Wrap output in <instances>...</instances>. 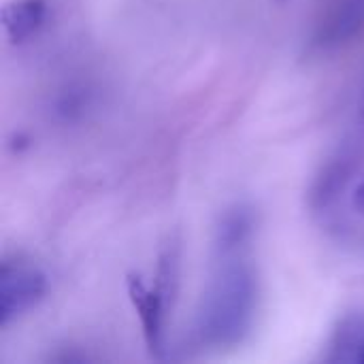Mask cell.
Instances as JSON below:
<instances>
[{
    "label": "cell",
    "instance_id": "9c48e42d",
    "mask_svg": "<svg viewBox=\"0 0 364 364\" xmlns=\"http://www.w3.org/2000/svg\"><path fill=\"white\" fill-rule=\"evenodd\" d=\"M179 271H181V247L175 239H171L158 258V271H156V282L154 288L166 303V307L173 311L175 299L179 292Z\"/></svg>",
    "mask_w": 364,
    "mask_h": 364
},
{
    "label": "cell",
    "instance_id": "6da1fadb",
    "mask_svg": "<svg viewBox=\"0 0 364 364\" xmlns=\"http://www.w3.org/2000/svg\"><path fill=\"white\" fill-rule=\"evenodd\" d=\"M260 299L254 267L243 258L218 260V273L203 296L196 316V339L200 346L226 350L243 343L250 335Z\"/></svg>",
    "mask_w": 364,
    "mask_h": 364
},
{
    "label": "cell",
    "instance_id": "8992f818",
    "mask_svg": "<svg viewBox=\"0 0 364 364\" xmlns=\"http://www.w3.org/2000/svg\"><path fill=\"white\" fill-rule=\"evenodd\" d=\"M258 218L252 205L237 203L230 209H226L213 232V252L218 260H230L241 258L245 247L252 243L256 235Z\"/></svg>",
    "mask_w": 364,
    "mask_h": 364
},
{
    "label": "cell",
    "instance_id": "ba28073f",
    "mask_svg": "<svg viewBox=\"0 0 364 364\" xmlns=\"http://www.w3.org/2000/svg\"><path fill=\"white\" fill-rule=\"evenodd\" d=\"M49 15L47 0H13L2 9L4 34L11 43L19 45L41 32Z\"/></svg>",
    "mask_w": 364,
    "mask_h": 364
},
{
    "label": "cell",
    "instance_id": "8fae6325",
    "mask_svg": "<svg viewBox=\"0 0 364 364\" xmlns=\"http://www.w3.org/2000/svg\"><path fill=\"white\" fill-rule=\"evenodd\" d=\"M352 205H354V209L364 215V177L363 181L356 186V190H354V194H352Z\"/></svg>",
    "mask_w": 364,
    "mask_h": 364
},
{
    "label": "cell",
    "instance_id": "30bf717a",
    "mask_svg": "<svg viewBox=\"0 0 364 364\" xmlns=\"http://www.w3.org/2000/svg\"><path fill=\"white\" fill-rule=\"evenodd\" d=\"M331 360L364 363V320H350L337 331Z\"/></svg>",
    "mask_w": 364,
    "mask_h": 364
},
{
    "label": "cell",
    "instance_id": "7a4b0ae2",
    "mask_svg": "<svg viewBox=\"0 0 364 364\" xmlns=\"http://www.w3.org/2000/svg\"><path fill=\"white\" fill-rule=\"evenodd\" d=\"M47 275L19 258H4L0 267V328L34 309L47 294Z\"/></svg>",
    "mask_w": 364,
    "mask_h": 364
},
{
    "label": "cell",
    "instance_id": "52a82bcc",
    "mask_svg": "<svg viewBox=\"0 0 364 364\" xmlns=\"http://www.w3.org/2000/svg\"><path fill=\"white\" fill-rule=\"evenodd\" d=\"M98 102V90L92 81L73 79L60 85L51 98V117L58 124H79L83 122Z\"/></svg>",
    "mask_w": 364,
    "mask_h": 364
},
{
    "label": "cell",
    "instance_id": "3957f363",
    "mask_svg": "<svg viewBox=\"0 0 364 364\" xmlns=\"http://www.w3.org/2000/svg\"><path fill=\"white\" fill-rule=\"evenodd\" d=\"M364 34V0H328L311 32V47L320 53L346 49Z\"/></svg>",
    "mask_w": 364,
    "mask_h": 364
},
{
    "label": "cell",
    "instance_id": "7c38bea8",
    "mask_svg": "<svg viewBox=\"0 0 364 364\" xmlns=\"http://www.w3.org/2000/svg\"><path fill=\"white\" fill-rule=\"evenodd\" d=\"M360 117L364 122V87H363V98H360Z\"/></svg>",
    "mask_w": 364,
    "mask_h": 364
},
{
    "label": "cell",
    "instance_id": "277c9868",
    "mask_svg": "<svg viewBox=\"0 0 364 364\" xmlns=\"http://www.w3.org/2000/svg\"><path fill=\"white\" fill-rule=\"evenodd\" d=\"M128 296L141 320L143 337L151 356H162L164 352V331L171 309L158 294L154 286H147L139 275H128Z\"/></svg>",
    "mask_w": 364,
    "mask_h": 364
},
{
    "label": "cell",
    "instance_id": "5b68a950",
    "mask_svg": "<svg viewBox=\"0 0 364 364\" xmlns=\"http://www.w3.org/2000/svg\"><path fill=\"white\" fill-rule=\"evenodd\" d=\"M360 164V154L354 149H341L333 156L316 175L309 190V205L314 211H326L343 196Z\"/></svg>",
    "mask_w": 364,
    "mask_h": 364
}]
</instances>
